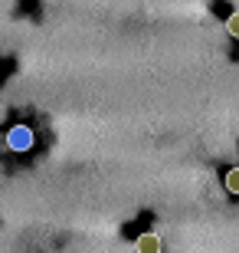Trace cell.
Returning a JSON list of instances; mask_svg holds the SVG:
<instances>
[{"label": "cell", "mask_w": 239, "mask_h": 253, "mask_svg": "<svg viewBox=\"0 0 239 253\" xmlns=\"http://www.w3.org/2000/svg\"><path fill=\"white\" fill-rule=\"evenodd\" d=\"M157 247H161V240H157L154 234H144V237L138 240V250H147V253L154 250V253H157Z\"/></svg>", "instance_id": "cell-1"}, {"label": "cell", "mask_w": 239, "mask_h": 253, "mask_svg": "<svg viewBox=\"0 0 239 253\" xmlns=\"http://www.w3.org/2000/svg\"><path fill=\"white\" fill-rule=\"evenodd\" d=\"M226 191H230V194H239V168H233L230 174H226Z\"/></svg>", "instance_id": "cell-2"}, {"label": "cell", "mask_w": 239, "mask_h": 253, "mask_svg": "<svg viewBox=\"0 0 239 253\" xmlns=\"http://www.w3.org/2000/svg\"><path fill=\"white\" fill-rule=\"evenodd\" d=\"M226 30H230L233 37H239V13H233V17L226 20Z\"/></svg>", "instance_id": "cell-3"}, {"label": "cell", "mask_w": 239, "mask_h": 253, "mask_svg": "<svg viewBox=\"0 0 239 253\" xmlns=\"http://www.w3.org/2000/svg\"><path fill=\"white\" fill-rule=\"evenodd\" d=\"M27 141H30L27 131H13V145H27Z\"/></svg>", "instance_id": "cell-4"}]
</instances>
